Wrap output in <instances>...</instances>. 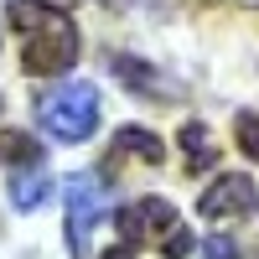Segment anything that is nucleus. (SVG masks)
I'll list each match as a JSON object with an SVG mask.
<instances>
[{
	"instance_id": "13",
	"label": "nucleus",
	"mask_w": 259,
	"mask_h": 259,
	"mask_svg": "<svg viewBox=\"0 0 259 259\" xmlns=\"http://www.w3.org/2000/svg\"><path fill=\"white\" fill-rule=\"evenodd\" d=\"M73 6H99V11H124V0H73Z\"/></svg>"
},
{
	"instance_id": "14",
	"label": "nucleus",
	"mask_w": 259,
	"mask_h": 259,
	"mask_svg": "<svg viewBox=\"0 0 259 259\" xmlns=\"http://www.w3.org/2000/svg\"><path fill=\"white\" fill-rule=\"evenodd\" d=\"M104 259H130V244H114V249L104 254Z\"/></svg>"
},
{
	"instance_id": "4",
	"label": "nucleus",
	"mask_w": 259,
	"mask_h": 259,
	"mask_svg": "<svg viewBox=\"0 0 259 259\" xmlns=\"http://www.w3.org/2000/svg\"><path fill=\"white\" fill-rule=\"evenodd\" d=\"M104 177H89V171H78V177H68V187H62V197H68V244L78 259H89V233L94 223L104 218Z\"/></svg>"
},
{
	"instance_id": "6",
	"label": "nucleus",
	"mask_w": 259,
	"mask_h": 259,
	"mask_svg": "<svg viewBox=\"0 0 259 259\" xmlns=\"http://www.w3.org/2000/svg\"><path fill=\"white\" fill-rule=\"evenodd\" d=\"M119 161H145V166H161V161H166V145L150 135V130L124 124L119 135H114V145H109V156H104V177H109Z\"/></svg>"
},
{
	"instance_id": "5",
	"label": "nucleus",
	"mask_w": 259,
	"mask_h": 259,
	"mask_svg": "<svg viewBox=\"0 0 259 259\" xmlns=\"http://www.w3.org/2000/svg\"><path fill=\"white\" fill-rule=\"evenodd\" d=\"M259 207V187L249 177H239V171H228V177H218L202 197H197V212L212 223H228V218H244V212Z\"/></svg>"
},
{
	"instance_id": "10",
	"label": "nucleus",
	"mask_w": 259,
	"mask_h": 259,
	"mask_svg": "<svg viewBox=\"0 0 259 259\" xmlns=\"http://www.w3.org/2000/svg\"><path fill=\"white\" fill-rule=\"evenodd\" d=\"M47 161L41 140H31L26 130H0V166H36Z\"/></svg>"
},
{
	"instance_id": "12",
	"label": "nucleus",
	"mask_w": 259,
	"mask_h": 259,
	"mask_svg": "<svg viewBox=\"0 0 259 259\" xmlns=\"http://www.w3.org/2000/svg\"><path fill=\"white\" fill-rule=\"evenodd\" d=\"M233 130H239V150H244V156L259 166V114H239V119H233Z\"/></svg>"
},
{
	"instance_id": "9",
	"label": "nucleus",
	"mask_w": 259,
	"mask_h": 259,
	"mask_svg": "<svg viewBox=\"0 0 259 259\" xmlns=\"http://www.w3.org/2000/svg\"><path fill=\"white\" fill-rule=\"evenodd\" d=\"M182 156H187V171H192V177L218 161V145H212V135H207L202 119H187V124H182Z\"/></svg>"
},
{
	"instance_id": "2",
	"label": "nucleus",
	"mask_w": 259,
	"mask_h": 259,
	"mask_svg": "<svg viewBox=\"0 0 259 259\" xmlns=\"http://www.w3.org/2000/svg\"><path fill=\"white\" fill-rule=\"evenodd\" d=\"M119 244L130 249H156L161 259H187L192 254V228L166 197H140L119 212Z\"/></svg>"
},
{
	"instance_id": "7",
	"label": "nucleus",
	"mask_w": 259,
	"mask_h": 259,
	"mask_svg": "<svg viewBox=\"0 0 259 259\" xmlns=\"http://www.w3.org/2000/svg\"><path fill=\"white\" fill-rule=\"evenodd\" d=\"M47 192H52V171H47V161H36V166H26L11 182V207L16 212H31V207L47 202Z\"/></svg>"
},
{
	"instance_id": "11",
	"label": "nucleus",
	"mask_w": 259,
	"mask_h": 259,
	"mask_svg": "<svg viewBox=\"0 0 259 259\" xmlns=\"http://www.w3.org/2000/svg\"><path fill=\"white\" fill-rule=\"evenodd\" d=\"M114 78H119V83H130V89L145 94V99H161V78L150 73L140 57H114Z\"/></svg>"
},
{
	"instance_id": "1",
	"label": "nucleus",
	"mask_w": 259,
	"mask_h": 259,
	"mask_svg": "<svg viewBox=\"0 0 259 259\" xmlns=\"http://www.w3.org/2000/svg\"><path fill=\"white\" fill-rule=\"evenodd\" d=\"M6 26L21 47V68L31 78H62L78 62V26L52 0H11Z\"/></svg>"
},
{
	"instance_id": "8",
	"label": "nucleus",
	"mask_w": 259,
	"mask_h": 259,
	"mask_svg": "<svg viewBox=\"0 0 259 259\" xmlns=\"http://www.w3.org/2000/svg\"><path fill=\"white\" fill-rule=\"evenodd\" d=\"M207 259H259V207H254V218L239 233H218V239H207Z\"/></svg>"
},
{
	"instance_id": "3",
	"label": "nucleus",
	"mask_w": 259,
	"mask_h": 259,
	"mask_svg": "<svg viewBox=\"0 0 259 259\" xmlns=\"http://www.w3.org/2000/svg\"><path fill=\"white\" fill-rule=\"evenodd\" d=\"M36 124L62 145H83L99 130V89L94 83H62L36 99Z\"/></svg>"
}]
</instances>
